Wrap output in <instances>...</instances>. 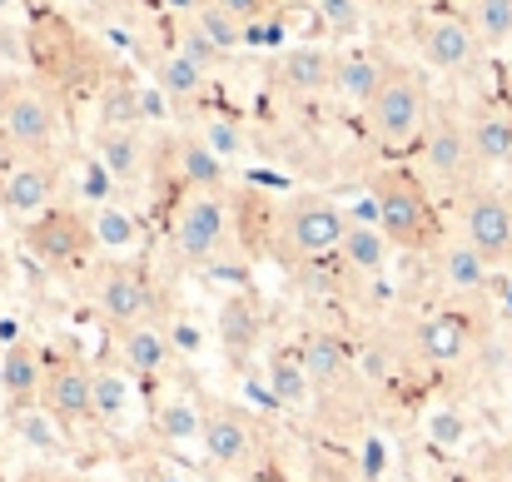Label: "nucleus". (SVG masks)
<instances>
[{
    "mask_svg": "<svg viewBox=\"0 0 512 482\" xmlns=\"http://www.w3.org/2000/svg\"><path fill=\"white\" fill-rule=\"evenodd\" d=\"M214 5H219V10H229L244 30H249V25H259V20L269 15V0H214Z\"/></svg>",
    "mask_w": 512,
    "mask_h": 482,
    "instance_id": "obj_39",
    "label": "nucleus"
},
{
    "mask_svg": "<svg viewBox=\"0 0 512 482\" xmlns=\"http://www.w3.org/2000/svg\"><path fill=\"white\" fill-rule=\"evenodd\" d=\"M50 199H55V174L40 160H20L5 169V179H0V209L10 219L35 224V219L50 214Z\"/></svg>",
    "mask_w": 512,
    "mask_h": 482,
    "instance_id": "obj_9",
    "label": "nucleus"
},
{
    "mask_svg": "<svg viewBox=\"0 0 512 482\" xmlns=\"http://www.w3.org/2000/svg\"><path fill=\"white\" fill-rule=\"evenodd\" d=\"M10 10H15V0H0V20H5V15H10Z\"/></svg>",
    "mask_w": 512,
    "mask_h": 482,
    "instance_id": "obj_41",
    "label": "nucleus"
},
{
    "mask_svg": "<svg viewBox=\"0 0 512 482\" xmlns=\"http://www.w3.org/2000/svg\"><path fill=\"white\" fill-rule=\"evenodd\" d=\"M319 20H324V30L329 35H358L363 30V0H319Z\"/></svg>",
    "mask_w": 512,
    "mask_h": 482,
    "instance_id": "obj_36",
    "label": "nucleus"
},
{
    "mask_svg": "<svg viewBox=\"0 0 512 482\" xmlns=\"http://www.w3.org/2000/svg\"><path fill=\"white\" fill-rule=\"evenodd\" d=\"M140 413V383L130 368H95V418L105 428H130Z\"/></svg>",
    "mask_w": 512,
    "mask_h": 482,
    "instance_id": "obj_17",
    "label": "nucleus"
},
{
    "mask_svg": "<svg viewBox=\"0 0 512 482\" xmlns=\"http://www.w3.org/2000/svg\"><path fill=\"white\" fill-rule=\"evenodd\" d=\"M438 274H443V289H448V294H478V289H488L493 264L458 234V239L438 254Z\"/></svg>",
    "mask_w": 512,
    "mask_h": 482,
    "instance_id": "obj_22",
    "label": "nucleus"
},
{
    "mask_svg": "<svg viewBox=\"0 0 512 482\" xmlns=\"http://www.w3.org/2000/svg\"><path fill=\"white\" fill-rule=\"evenodd\" d=\"M343 234H348V209L334 199H319V194H304L289 214H284V249L294 259H324V254H339Z\"/></svg>",
    "mask_w": 512,
    "mask_h": 482,
    "instance_id": "obj_4",
    "label": "nucleus"
},
{
    "mask_svg": "<svg viewBox=\"0 0 512 482\" xmlns=\"http://www.w3.org/2000/svg\"><path fill=\"white\" fill-rule=\"evenodd\" d=\"M45 363L30 343H15V348H0V393L10 408H25V403H40L45 398Z\"/></svg>",
    "mask_w": 512,
    "mask_h": 482,
    "instance_id": "obj_16",
    "label": "nucleus"
},
{
    "mask_svg": "<svg viewBox=\"0 0 512 482\" xmlns=\"http://www.w3.org/2000/svg\"><path fill=\"white\" fill-rule=\"evenodd\" d=\"M10 433L40 453V458H60L65 453V418L50 413L45 403H25V408H10Z\"/></svg>",
    "mask_w": 512,
    "mask_h": 482,
    "instance_id": "obj_20",
    "label": "nucleus"
},
{
    "mask_svg": "<svg viewBox=\"0 0 512 482\" xmlns=\"http://www.w3.org/2000/svg\"><path fill=\"white\" fill-rule=\"evenodd\" d=\"M468 20L478 30V45H488V50L512 40V0H473Z\"/></svg>",
    "mask_w": 512,
    "mask_h": 482,
    "instance_id": "obj_32",
    "label": "nucleus"
},
{
    "mask_svg": "<svg viewBox=\"0 0 512 482\" xmlns=\"http://www.w3.org/2000/svg\"><path fill=\"white\" fill-rule=\"evenodd\" d=\"M418 50H423V60H428L433 70L458 75V70H468V65H473V55H478V30H473V20H468V15L438 10V15L423 25Z\"/></svg>",
    "mask_w": 512,
    "mask_h": 482,
    "instance_id": "obj_7",
    "label": "nucleus"
},
{
    "mask_svg": "<svg viewBox=\"0 0 512 482\" xmlns=\"http://www.w3.org/2000/svg\"><path fill=\"white\" fill-rule=\"evenodd\" d=\"M204 423H209V413L199 408L194 393H184V388L165 393V403H160V438L170 448H199L204 443Z\"/></svg>",
    "mask_w": 512,
    "mask_h": 482,
    "instance_id": "obj_23",
    "label": "nucleus"
},
{
    "mask_svg": "<svg viewBox=\"0 0 512 482\" xmlns=\"http://www.w3.org/2000/svg\"><path fill=\"white\" fill-rule=\"evenodd\" d=\"M368 125H373V140L388 145V150H413L423 145L428 135V90L413 70H388L378 100L368 105Z\"/></svg>",
    "mask_w": 512,
    "mask_h": 482,
    "instance_id": "obj_1",
    "label": "nucleus"
},
{
    "mask_svg": "<svg viewBox=\"0 0 512 482\" xmlns=\"http://www.w3.org/2000/svg\"><path fill=\"white\" fill-rule=\"evenodd\" d=\"M334 50L329 45H314V40H304V45H289L284 55H279V65H274V80L289 90V95H324V90H334Z\"/></svg>",
    "mask_w": 512,
    "mask_h": 482,
    "instance_id": "obj_11",
    "label": "nucleus"
},
{
    "mask_svg": "<svg viewBox=\"0 0 512 482\" xmlns=\"http://www.w3.org/2000/svg\"><path fill=\"white\" fill-rule=\"evenodd\" d=\"M90 234H95V249H105V254H135L140 249V239H145V229H140V219L125 209V204H100L95 214H90Z\"/></svg>",
    "mask_w": 512,
    "mask_h": 482,
    "instance_id": "obj_26",
    "label": "nucleus"
},
{
    "mask_svg": "<svg viewBox=\"0 0 512 482\" xmlns=\"http://www.w3.org/2000/svg\"><path fill=\"white\" fill-rule=\"evenodd\" d=\"M388 254H393V239L383 234V224H363V219H348V234L339 244V259L353 274H383L388 269Z\"/></svg>",
    "mask_w": 512,
    "mask_h": 482,
    "instance_id": "obj_21",
    "label": "nucleus"
},
{
    "mask_svg": "<svg viewBox=\"0 0 512 482\" xmlns=\"http://www.w3.org/2000/svg\"><path fill=\"white\" fill-rule=\"evenodd\" d=\"M179 50H184V55H194L204 70H214V60H219V45H214V40H209V35L194 25V20L179 30Z\"/></svg>",
    "mask_w": 512,
    "mask_h": 482,
    "instance_id": "obj_37",
    "label": "nucleus"
},
{
    "mask_svg": "<svg viewBox=\"0 0 512 482\" xmlns=\"http://www.w3.org/2000/svg\"><path fill=\"white\" fill-rule=\"evenodd\" d=\"M0 130L20 150H50L60 140V115L40 90H15L0 100Z\"/></svg>",
    "mask_w": 512,
    "mask_h": 482,
    "instance_id": "obj_5",
    "label": "nucleus"
},
{
    "mask_svg": "<svg viewBox=\"0 0 512 482\" xmlns=\"http://www.w3.org/2000/svg\"><path fill=\"white\" fill-rule=\"evenodd\" d=\"M428 5H438V10H448V5H458V0H428Z\"/></svg>",
    "mask_w": 512,
    "mask_h": 482,
    "instance_id": "obj_42",
    "label": "nucleus"
},
{
    "mask_svg": "<svg viewBox=\"0 0 512 482\" xmlns=\"http://www.w3.org/2000/svg\"><path fill=\"white\" fill-rule=\"evenodd\" d=\"M199 453L214 463V468H239L249 453H254V423L229 413V408H214L209 423H204V443Z\"/></svg>",
    "mask_w": 512,
    "mask_h": 482,
    "instance_id": "obj_14",
    "label": "nucleus"
},
{
    "mask_svg": "<svg viewBox=\"0 0 512 482\" xmlns=\"http://www.w3.org/2000/svg\"><path fill=\"white\" fill-rule=\"evenodd\" d=\"M194 25H199V30H204V35L219 45V55H229V50H239V45H244V25H239L229 10H219L214 0H209L199 15H194Z\"/></svg>",
    "mask_w": 512,
    "mask_h": 482,
    "instance_id": "obj_33",
    "label": "nucleus"
},
{
    "mask_svg": "<svg viewBox=\"0 0 512 482\" xmlns=\"http://www.w3.org/2000/svg\"><path fill=\"white\" fill-rule=\"evenodd\" d=\"M95 299H100V314L115 319L120 328L145 323L150 314H155V289H150V279H145L135 264H115V269H105Z\"/></svg>",
    "mask_w": 512,
    "mask_h": 482,
    "instance_id": "obj_8",
    "label": "nucleus"
},
{
    "mask_svg": "<svg viewBox=\"0 0 512 482\" xmlns=\"http://www.w3.org/2000/svg\"><path fill=\"white\" fill-rule=\"evenodd\" d=\"M463 239L488 259V264H503L512 259V204L503 194L483 189L463 204Z\"/></svg>",
    "mask_w": 512,
    "mask_h": 482,
    "instance_id": "obj_6",
    "label": "nucleus"
},
{
    "mask_svg": "<svg viewBox=\"0 0 512 482\" xmlns=\"http://www.w3.org/2000/svg\"><path fill=\"white\" fill-rule=\"evenodd\" d=\"M508 378H512V348H508Z\"/></svg>",
    "mask_w": 512,
    "mask_h": 482,
    "instance_id": "obj_43",
    "label": "nucleus"
},
{
    "mask_svg": "<svg viewBox=\"0 0 512 482\" xmlns=\"http://www.w3.org/2000/svg\"><path fill=\"white\" fill-rule=\"evenodd\" d=\"M15 343H25V338H20V319H15V314H10V319L0 314V348H15Z\"/></svg>",
    "mask_w": 512,
    "mask_h": 482,
    "instance_id": "obj_40",
    "label": "nucleus"
},
{
    "mask_svg": "<svg viewBox=\"0 0 512 482\" xmlns=\"http://www.w3.org/2000/svg\"><path fill=\"white\" fill-rule=\"evenodd\" d=\"M25 244H30V254L45 259V264H70V259H80V254L95 244V234H90L85 219H75V214H65V209H50L45 219L30 224Z\"/></svg>",
    "mask_w": 512,
    "mask_h": 482,
    "instance_id": "obj_10",
    "label": "nucleus"
},
{
    "mask_svg": "<svg viewBox=\"0 0 512 482\" xmlns=\"http://www.w3.org/2000/svg\"><path fill=\"white\" fill-rule=\"evenodd\" d=\"M418 433H423V443H428L433 453L453 458V453H463V448L473 443V418H468L458 403H433V408L423 413Z\"/></svg>",
    "mask_w": 512,
    "mask_h": 482,
    "instance_id": "obj_25",
    "label": "nucleus"
},
{
    "mask_svg": "<svg viewBox=\"0 0 512 482\" xmlns=\"http://www.w3.org/2000/svg\"><path fill=\"white\" fill-rule=\"evenodd\" d=\"M219 343L234 348V353H249L259 343V314H254L249 299H229L219 309Z\"/></svg>",
    "mask_w": 512,
    "mask_h": 482,
    "instance_id": "obj_31",
    "label": "nucleus"
},
{
    "mask_svg": "<svg viewBox=\"0 0 512 482\" xmlns=\"http://www.w3.org/2000/svg\"><path fill=\"white\" fill-rule=\"evenodd\" d=\"M204 80H209V70H204L194 55H184L179 45L165 50L160 65H155V90H160L165 100H199Z\"/></svg>",
    "mask_w": 512,
    "mask_h": 482,
    "instance_id": "obj_28",
    "label": "nucleus"
},
{
    "mask_svg": "<svg viewBox=\"0 0 512 482\" xmlns=\"http://www.w3.org/2000/svg\"><path fill=\"white\" fill-rule=\"evenodd\" d=\"M264 393H269L274 408H289V413L309 408L314 378H309L304 358H299V353H269V358H264Z\"/></svg>",
    "mask_w": 512,
    "mask_h": 482,
    "instance_id": "obj_19",
    "label": "nucleus"
},
{
    "mask_svg": "<svg viewBox=\"0 0 512 482\" xmlns=\"http://www.w3.org/2000/svg\"><path fill=\"white\" fill-rule=\"evenodd\" d=\"M418 353L433 363H458L468 353V323L458 314H428L418 323Z\"/></svg>",
    "mask_w": 512,
    "mask_h": 482,
    "instance_id": "obj_27",
    "label": "nucleus"
},
{
    "mask_svg": "<svg viewBox=\"0 0 512 482\" xmlns=\"http://www.w3.org/2000/svg\"><path fill=\"white\" fill-rule=\"evenodd\" d=\"M299 358H304V368H309V378L314 383H324V378H334L343 368V348L339 338H324V333H314L304 348H299Z\"/></svg>",
    "mask_w": 512,
    "mask_h": 482,
    "instance_id": "obj_34",
    "label": "nucleus"
},
{
    "mask_svg": "<svg viewBox=\"0 0 512 482\" xmlns=\"http://www.w3.org/2000/svg\"><path fill=\"white\" fill-rule=\"evenodd\" d=\"M468 145H473V160L478 164H508L512 160V115L483 110L468 125Z\"/></svg>",
    "mask_w": 512,
    "mask_h": 482,
    "instance_id": "obj_29",
    "label": "nucleus"
},
{
    "mask_svg": "<svg viewBox=\"0 0 512 482\" xmlns=\"http://www.w3.org/2000/svg\"><path fill=\"white\" fill-rule=\"evenodd\" d=\"M224 169H229V164L219 160L199 135L179 145V174H184L189 189H219V184H224Z\"/></svg>",
    "mask_w": 512,
    "mask_h": 482,
    "instance_id": "obj_30",
    "label": "nucleus"
},
{
    "mask_svg": "<svg viewBox=\"0 0 512 482\" xmlns=\"http://www.w3.org/2000/svg\"><path fill=\"white\" fill-rule=\"evenodd\" d=\"M473 164V145H468V125H453V120H438L428 125L423 135V169L443 184H458L463 169Z\"/></svg>",
    "mask_w": 512,
    "mask_h": 482,
    "instance_id": "obj_15",
    "label": "nucleus"
},
{
    "mask_svg": "<svg viewBox=\"0 0 512 482\" xmlns=\"http://www.w3.org/2000/svg\"><path fill=\"white\" fill-rule=\"evenodd\" d=\"M170 239H174V254H179L184 264H209V259H219V249H224V239H229V209H224L219 189H194V194L179 204Z\"/></svg>",
    "mask_w": 512,
    "mask_h": 482,
    "instance_id": "obj_3",
    "label": "nucleus"
},
{
    "mask_svg": "<svg viewBox=\"0 0 512 482\" xmlns=\"http://www.w3.org/2000/svg\"><path fill=\"white\" fill-rule=\"evenodd\" d=\"M388 70H393V65H388L378 50H339V60H334V95H339L343 105L368 110V105L378 100Z\"/></svg>",
    "mask_w": 512,
    "mask_h": 482,
    "instance_id": "obj_12",
    "label": "nucleus"
},
{
    "mask_svg": "<svg viewBox=\"0 0 512 482\" xmlns=\"http://www.w3.org/2000/svg\"><path fill=\"white\" fill-rule=\"evenodd\" d=\"M50 413H60L65 423H80V418H95V373L80 368V363H55L45 373V398H40Z\"/></svg>",
    "mask_w": 512,
    "mask_h": 482,
    "instance_id": "obj_13",
    "label": "nucleus"
},
{
    "mask_svg": "<svg viewBox=\"0 0 512 482\" xmlns=\"http://www.w3.org/2000/svg\"><path fill=\"white\" fill-rule=\"evenodd\" d=\"M80 189H85V199L100 209V204H110V189H115V174L105 169L100 160L85 164V174H80Z\"/></svg>",
    "mask_w": 512,
    "mask_h": 482,
    "instance_id": "obj_38",
    "label": "nucleus"
},
{
    "mask_svg": "<svg viewBox=\"0 0 512 482\" xmlns=\"http://www.w3.org/2000/svg\"><path fill=\"white\" fill-rule=\"evenodd\" d=\"M170 358H174V338L155 319L130 323V328L120 333V368H130L135 378H150V373H160Z\"/></svg>",
    "mask_w": 512,
    "mask_h": 482,
    "instance_id": "obj_18",
    "label": "nucleus"
},
{
    "mask_svg": "<svg viewBox=\"0 0 512 482\" xmlns=\"http://www.w3.org/2000/svg\"><path fill=\"white\" fill-rule=\"evenodd\" d=\"M373 199H378V224L393 239V249H423L433 234V214H428V194L413 174L403 169H383L373 179Z\"/></svg>",
    "mask_w": 512,
    "mask_h": 482,
    "instance_id": "obj_2",
    "label": "nucleus"
},
{
    "mask_svg": "<svg viewBox=\"0 0 512 482\" xmlns=\"http://www.w3.org/2000/svg\"><path fill=\"white\" fill-rule=\"evenodd\" d=\"M199 140H204V145H209L224 164L244 160V135H239V125H234V120H224V115H209V120H204V130H199Z\"/></svg>",
    "mask_w": 512,
    "mask_h": 482,
    "instance_id": "obj_35",
    "label": "nucleus"
},
{
    "mask_svg": "<svg viewBox=\"0 0 512 482\" xmlns=\"http://www.w3.org/2000/svg\"><path fill=\"white\" fill-rule=\"evenodd\" d=\"M95 160L115 174V184L140 179V169H145V140H140V130L135 125H110L95 140Z\"/></svg>",
    "mask_w": 512,
    "mask_h": 482,
    "instance_id": "obj_24",
    "label": "nucleus"
}]
</instances>
